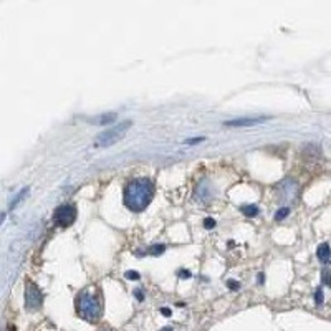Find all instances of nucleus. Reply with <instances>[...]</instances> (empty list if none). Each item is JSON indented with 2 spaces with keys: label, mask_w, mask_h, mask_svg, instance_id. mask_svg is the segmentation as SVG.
I'll return each instance as SVG.
<instances>
[{
  "label": "nucleus",
  "mask_w": 331,
  "mask_h": 331,
  "mask_svg": "<svg viewBox=\"0 0 331 331\" xmlns=\"http://www.w3.org/2000/svg\"><path fill=\"white\" fill-rule=\"evenodd\" d=\"M154 197V184L148 177H134L126 184L123 199L124 206L132 212H143Z\"/></svg>",
  "instance_id": "1"
},
{
  "label": "nucleus",
  "mask_w": 331,
  "mask_h": 331,
  "mask_svg": "<svg viewBox=\"0 0 331 331\" xmlns=\"http://www.w3.org/2000/svg\"><path fill=\"white\" fill-rule=\"evenodd\" d=\"M76 305V313L83 320L89 323H96L103 315V303H101L100 293L96 292V288L89 287L86 290H83L76 295L75 298Z\"/></svg>",
  "instance_id": "2"
},
{
  "label": "nucleus",
  "mask_w": 331,
  "mask_h": 331,
  "mask_svg": "<svg viewBox=\"0 0 331 331\" xmlns=\"http://www.w3.org/2000/svg\"><path fill=\"white\" fill-rule=\"evenodd\" d=\"M132 126V121H121L119 124H116L114 128L111 129H106L103 131L101 134L96 136L94 139V148H110L113 144H116L119 139H123L126 136V131Z\"/></svg>",
  "instance_id": "3"
},
{
  "label": "nucleus",
  "mask_w": 331,
  "mask_h": 331,
  "mask_svg": "<svg viewBox=\"0 0 331 331\" xmlns=\"http://www.w3.org/2000/svg\"><path fill=\"white\" fill-rule=\"evenodd\" d=\"M76 215H78V210L75 204H62L55 209L53 212V222L55 225L58 227H70L73 225V222L76 220Z\"/></svg>",
  "instance_id": "4"
},
{
  "label": "nucleus",
  "mask_w": 331,
  "mask_h": 331,
  "mask_svg": "<svg viewBox=\"0 0 331 331\" xmlns=\"http://www.w3.org/2000/svg\"><path fill=\"white\" fill-rule=\"evenodd\" d=\"M43 305V293L38 285L32 280L25 281V308L28 311H37Z\"/></svg>",
  "instance_id": "5"
},
{
  "label": "nucleus",
  "mask_w": 331,
  "mask_h": 331,
  "mask_svg": "<svg viewBox=\"0 0 331 331\" xmlns=\"http://www.w3.org/2000/svg\"><path fill=\"white\" fill-rule=\"evenodd\" d=\"M268 116H258V118H239V119H230V121H225L224 126L227 128H240V126H254V124H260L268 121Z\"/></svg>",
  "instance_id": "6"
},
{
  "label": "nucleus",
  "mask_w": 331,
  "mask_h": 331,
  "mask_svg": "<svg viewBox=\"0 0 331 331\" xmlns=\"http://www.w3.org/2000/svg\"><path fill=\"white\" fill-rule=\"evenodd\" d=\"M116 118H118L116 113H105V114H100V116H96V118H91L89 121H91L93 124H110L113 121H116Z\"/></svg>",
  "instance_id": "7"
},
{
  "label": "nucleus",
  "mask_w": 331,
  "mask_h": 331,
  "mask_svg": "<svg viewBox=\"0 0 331 331\" xmlns=\"http://www.w3.org/2000/svg\"><path fill=\"white\" fill-rule=\"evenodd\" d=\"M316 257L320 258V260L323 263H328L331 260V249H329V245L324 242L321 245H318V249H316Z\"/></svg>",
  "instance_id": "8"
},
{
  "label": "nucleus",
  "mask_w": 331,
  "mask_h": 331,
  "mask_svg": "<svg viewBox=\"0 0 331 331\" xmlns=\"http://www.w3.org/2000/svg\"><path fill=\"white\" fill-rule=\"evenodd\" d=\"M28 192H30V189H28V187H25V189H22V191L19 192V194H17V197H15V201H14V202H12V204H10V209H15L17 206H19V204H20V202L23 201V197H25V196L28 194Z\"/></svg>",
  "instance_id": "9"
},
{
  "label": "nucleus",
  "mask_w": 331,
  "mask_h": 331,
  "mask_svg": "<svg viewBox=\"0 0 331 331\" xmlns=\"http://www.w3.org/2000/svg\"><path fill=\"white\" fill-rule=\"evenodd\" d=\"M240 210H242L247 217H255V215L258 214L257 206H242V207H240Z\"/></svg>",
  "instance_id": "10"
},
{
  "label": "nucleus",
  "mask_w": 331,
  "mask_h": 331,
  "mask_svg": "<svg viewBox=\"0 0 331 331\" xmlns=\"http://www.w3.org/2000/svg\"><path fill=\"white\" fill-rule=\"evenodd\" d=\"M164 250H166V245H153V247H149L146 254L149 255H161V254H164Z\"/></svg>",
  "instance_id": "11"
},
{
  "label": "nucleus",
  "mask_w": 331,
  "mask_h": 331,
  "mask_svg": "<svg viewBox=\"0 0 331 331\" xmlns=\"http://www.w3.org/2000/svg\"><path fill=\"white\" fill-rule=\"evenodd\" d=\"M288 214H290V209H288V207H281V209L276 210V214H275V220H283Z\"/></svg>",
  "instance_id": "12"
},
{
  "label": "nucleus",
  "mask_w": 331,
  "mask_h": 331,
  "mask_svg": "<svg viewBox=\"0 0 331 331\" xmlns=\"http://www.w3.org/2000/svg\"><path fill=\"white\" fill-rule=\"evenodd\" d=\"M124 276H126L128 280H139V278H141V275L137 273V272H134V270H128V272L124 273Z\"/></svg>",
  "instance_id": "13"
},
{
  "label": "nucleus",
  "mask_w": 331,
  "mask_h": 331,
  "mask_svg": "<svg viewBox=\"0 0 331 331\" xmlns=\"http://www.w3.org/2000/svg\"><path fill=\"white\" fill-rule=\"evenodd\" d=\"M315 302H316L318 306L323 305V290H321V288H316V292H315Z\"/></svg>",
  "instance_id": "14"
},
{
  "label": "nucleus",
  "mask_w": 331,
  "mask_h": 331,
  "mask_svg": "<svg viewBox=\"0 0 331 331\" xmlns=\"http://www.w3.org/2000/svg\"><path fill=\"white\" fill-rule=\"evenodd\" d=\"M323 281H324L326 285H331V273H329L328 268L323 270Z\"/></svg>",
  "instance_id": "15"
},
{
  "label": "nucleus",
  "mask_w": 331,
  "mask_h": 331,
  "mask_svg": "<svg viewBox=\"0 0 331 331\" xmlns=\"http://www.w3.org/2000/svg\"><path fill=\"white\" fill-rule=\"evenodd\" d=\"M132 295H134V297H136L137 302H143V300H144V292L141 290V288H136V290L132 292Z\"/></svg>",
  "instance_id": "16"
},
{
  "label": "nucleus",
  "mask_w": 331,
  "mask_h": 331,
  "mask_svg": "<svg viewBox=\"0 0 331 331\" xmlns=\"http://www.w3.org/2000/svg\"><path fill=\"white\" fill-rule=\"evenodd\" d=\"M204 227H206V228H214L215 227V220L212 217L204 219Z\"/></svg>",
  "instance_id": "17"
},
{
  "label": "nucleus",
  "mask_w": 331,
  "mask_h": 331,
  "mask_svg": "<svg viewBox=\"0 0 331 331\" xmlns=\"http://www.w3.org/2000/svg\"><path fill=\"white\" fill-rule=\"evenodd\" d=\"M206 137H192V139H185V146H191V144H197V143H202Z\"/></svg>",
  "instance_id": "18"
},
{
  "label": "nucleus",
  "mask_w": 331,
  "mask_h": 331,
  "mask_svg": "<svg viewBox=\"0 0 331 331\" xmlns=\"http://www.w3.org/2000/svg\"><path fill=\"white\" fill-rule=\"evenodd\" d=\"M227 287L230 288V290H239V288H240V283H239V281L230 280V281H227Z\"/></svg>",
  "instance_id": "19"
},
{
  "label": "nucleus",
  "mask_w": 331,
  "mask_h": 331,
  "mask_svg": "<svg viewBox=\"0 0 331 331\" xmlns=\"http://www.w3.org/2000/svg\"><path fill=\"white\" fill-rule=\"evenodd\" d=\"M179 276L182 280H187V278H191V272L189 270H179Z\"/></svg>",
  "instance_id": "20"
},
{
  "label": "nucleus",
  "mask_w": 331,
  "mask_h": 331,
  "mask_svg": "<svg viewBox=\"0 0 331 331\" xmlns=\"http://www.w3.org/2000/svg\"><path fill=\"white\" fill-rule=\"evenodd\" d=\"M161 313H162V315H166V316H169V315H171V310H169V308H162Z\"/></svg>",
  "instance_id": "21"
},
{
  "label": "nucleus",
  "mask_w": 331,
  "mask_h": 331,
  "mask_svg": "<svg viewBox=\"0 0 331 331\" xmlns=\"http://www.w3.org/2000/svg\"><path fill=\"white\" fill-rule=\"evenodd\" d=\"M258 283H263V273L258 275Z\"/></svg>",
  "instance_id": "22"
},
{
  "label": "nucleus",
  "mask_w": 331,
  "mask_h": 331,
  "mask_svg": "<svg viewBox=\"0 0 331 331\" xmlns=\"http://www.w3.org/2000/svg\"><path fill=\"white\" fill-rule=\"evenodd\" d=\"M7 331H15V326H12V324H9V329Z\"/></svg>",
  "instance_id": "23"
},
{
  "label": "nucleus",
  "mask_w": 331,
  "mask_h": 331,
  "mask_svg": "<svg viewBox=\"0 0 331 331\" xmlns=\"http://www.w3.org/2000/svg\"><path fill=\"white\" fill-rule=\"evenodd\" d=\"M162 331H172V329H171V328H164V329H162Z\"/></svg>",
  "instance_id": "24"
},
{
  "label": "nucleus",
  "mask_w": 331,
  "mask_h": 331,
  "mask_svg": "<svg viewBox=\"0 0 331 331\" xmlns=\"http://www.w3.org/2000/svg\"><path fill=\"white\" fill-rule=\"evenodd\" d=\"M100 331H110V329H106V328H101Z\"/></svg>",
  "instance_id": "25"
}]
</instances>
